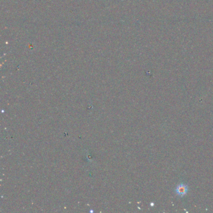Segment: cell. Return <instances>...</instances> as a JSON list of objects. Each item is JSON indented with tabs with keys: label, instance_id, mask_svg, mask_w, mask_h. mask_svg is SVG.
<instances>
[{
	"label": "cell",
	"instance_id": "6da1fadb",
	"mask_svg": "<svg viewBox=\"0 0 213 213\" xmlns=\"http://www.w3.org/2000/svg\"><path fill=\"white\" fill-rule=\"evenodd\" d=\"M188 187L185 184H181L177 186L176 189V192L179 196H184L188 193Z\"/></svg>",
	"mask_w": 213,
	"mask_h": 213
}]
</instances>
